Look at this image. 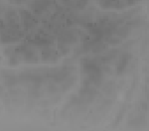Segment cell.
<instances>
[{
	"instance_id": "6da1fadb",
	"label": "cell",
	"mask_w": 149,
	"mask_h": 131,
	"mask_svg": "<svg viewBox=\"0 0 149 131\" xmlns=\"http://www.w3.org/2000/svg\"><path fill=\"white\" fill-rule=\"evenodd\" d=\"M128 62H129V56L128 55H123V56L119 59V62L116 66V71H124V68L127 66Z\"/></svg>"
},
{
	"instance_id": "7a4b0ae2",
	"label": "cell",
	"mask_w": 149,
	"mask_h": 131,
	"mask_svg": "<svg viewBox=\"0 0 149 131\" xmlns=\"http://www.w3.org/2000/svg\"><path fill=\"white\" fill-rule=\"evenodd\" d=\"M43 57H44V59H46V60H54L55 53L51 49H46L44 52H43Z\"/></svg>"
}]
</instances>
